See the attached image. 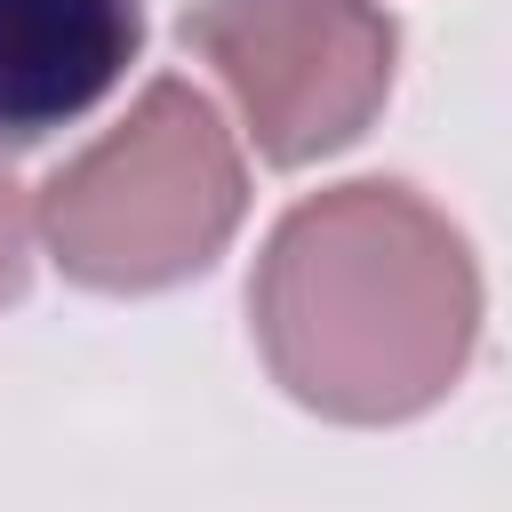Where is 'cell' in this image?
Masks as SVG:
<instances>
[{"label":"cell","instance_id":"cell-4","mask_svg":"<svg viewBox=\"0 0 512 512\" xmlns=\"http://www.w3.org/2000/svg\"><path fill=\"white\" fill-rule=\"evenodd\" d=\"M144 48V0H0V160L88 120Z\"/></svg>","mask_w":512,"mask_h":512},{"label":"cell","instance_id":"cell-3","mask_svg":"<svg viewBox=\"0 0 512 512\" xmlns=\"http://www.w3.org/2000/svg\"><path fill=\"white\" fill-rule=\"evenodd\" d=\"M184 48L224 80L272 168L352 152L400 72V24L384 0H192Z\"/></svg>","mask_w":512,"mask_h":512},{"label":"cell","instance_id":"cell-5","mask_svg":"<svg viewBox=\"0 0 512 512\" xmlns=\"http://www.w3.org/2000/svg\"><path fill=\"white\" fill-rule=\"evenodd\" d=\"M32 288V200L16 192V176L0 168V312Z\"/></svg>","mask_w":512,"mask_h":512},{"label":"cell","instance_id":"cell-1","mask_svg":"<svg viewBox=\"0 0 512 512\" xmlns=\"http://www.w3.org/2000/svg\"><path fill=\"white\" fill-rule=\"evenodd\" d=\"M480 256L400 176L296 200L248 272V336L272 384L328 424H408L480 352Z\"/></svg>","mask_w":512,"mask_h":512},{"label":"cell","instance_id":"cell-2","mask_svg":"<svg viewBox=\"0 0 512 512\" xmlns=\"http://www.w3.org/2000/svg\"><path fill=\"white\" fill-rule=\"evenodd\" d=\"M240 216V136L184 72L144 80L136 104L32 192V232L48 264L88 296H160L200 280L232 248Z\"/></svg>","mask_w":512,"mask_h":512}]
</instances>
